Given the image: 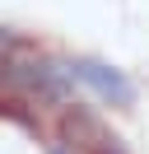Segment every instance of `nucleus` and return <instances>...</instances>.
I'll use <instances>...</instances> for the list:
<instances>
[{
  "label": "nucleus",
  "mask_w": 149,
  "mask_h": 154,
  "mask_svg": "<svg viewBox=\"0 0 149 154\" xmlns=\"http://www.w3.org/2000/svg\"><path fill=\"white\" fill-rule=\"evenodd\" d=\"M51 154H70V149H65V145H56V149H51Z\"/></svg>",
  "instance_id": "3"
},
{
  "label": "nucleus",
  "mask_w": 149,
  "mask_h": 154,
  "mask_svg": "<svg viewBox=\"0 0 149 154\" xmlns=\"http://www.w3.org/2000/svg\"><path fill=\"white\" fill-rule=\"evenodd\" d=\"M70 75H74V79H84V84H89L93 94L102 98V103H112V107H130V103H135V89H130V79L121 75V70L102 66V61H74V66H70Z\"/></svg>",
  "instance_id": "1"
},
{
  "label": "nucleus",
  "mask_w": 149,
  "mask_h": 154,
  "mask_svg": "<svg viewBox=\"0 0 149 154\" xmlns=\"http://www.w3.org/2000/svg\"><path fill=\"white\" fill-rule=\"evenodd\" d=\"M61 135H65V149H93V154H107V131H102V122L89 112V107H65L61 117Z\"/></svg>",
  "instance_id": "2"
}]
</instances>
